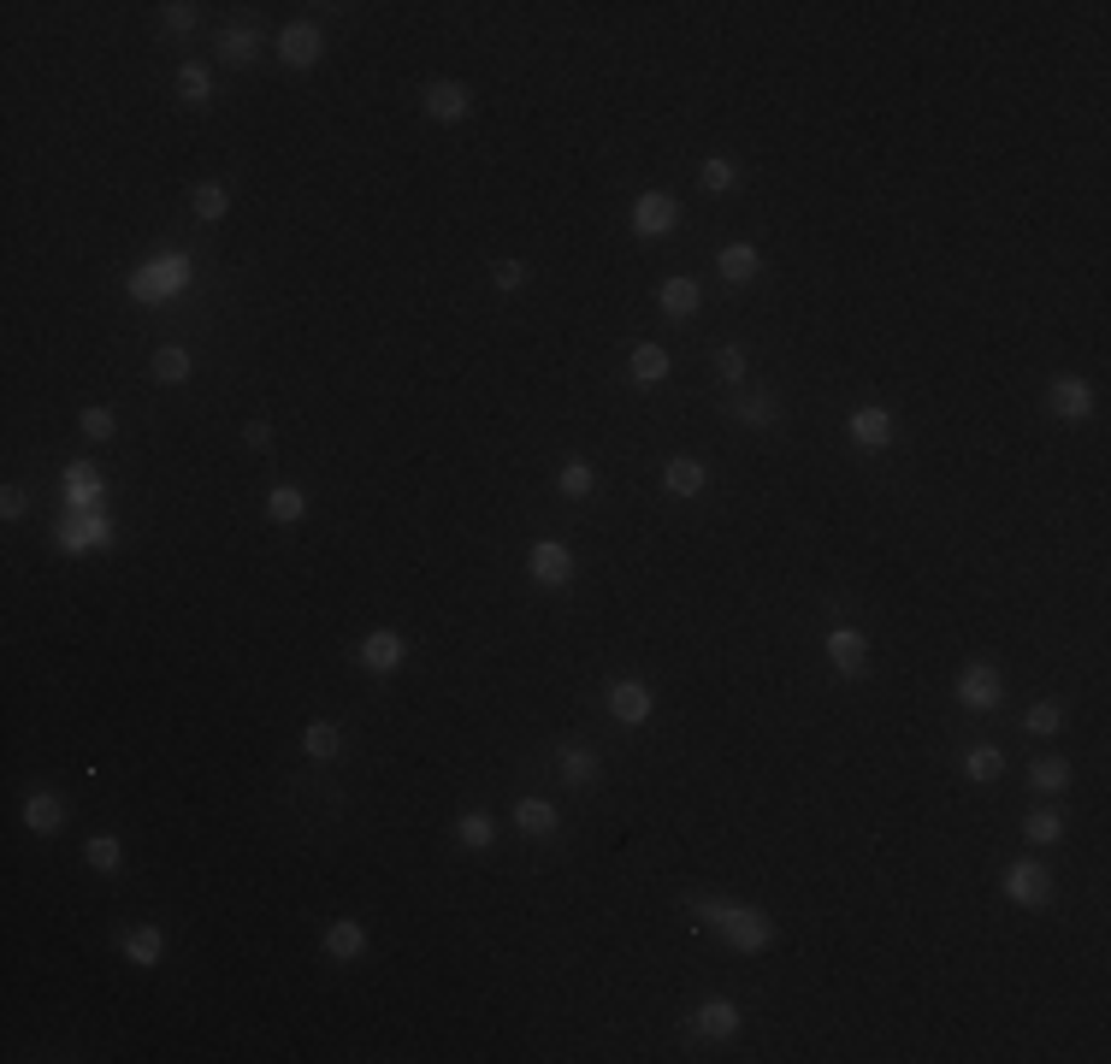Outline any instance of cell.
I'll return each instance as SVG.
<instances>
[{
    "label": "cell",
    "mask_w": 1111,
    "mask_h": 1064,
    "mask_svg": "<svg viewBox=\"0 0 1111 1064\" xmlns=\"http://www.w3.org/2000/svg\"><path fill=\"white\" fill-rule=\"evenodd\" d=\"M692 917H698L704 928H715L733 952H768V941H775V923H768L763 911L733 905V899H698V905H692Z\"/></svg>",
    "instance_id": "obj_1"
},
{
    "label": "cell",
    "mask_w": 1111,
    "mask_h": 1064,
    "mask_svg": "<svg viewBox=\"0 0 1111 1064\" xmlns=\"http://www.w3.org/2000/svg\"><path fill=\"white\" fill-rule=\"evenodd\" d=\"M190 278H196L190 255H155L148 267L130 272V296H137V302H166V296L190 290Z\"/></svg>",
    "instance_id": "obj_2"
},
{
    "label": "cell",
    "mask_w": 1111,
    "mask_h": 1064,
    "mask_svg": "<svg viewBox=\"0 0 1111 1064\" xmlns=\"http://www.w3.org/2000/svg\"><path fill=\"white\" fill-rule=\"evenodd\" d=\"M526 574H533L544 591H568L574 586V550L562 545V538H538V545L526 550Z\"/></svg>",
    "instance_id": "obj_3"
},
{
    "label": "cell",
    "mask_w": 1111,
    "mask_h": 1064,
    "mask_svg": "<svg viewBox=\"0 0 1111 1064\" xmlns=\"http://www.w3.org/2000/svg\"><path fill=\"white\" fill-rule=\"evenodd\" d=\"M319 53H326V30L308 24V18H296V24L278 30V60H285L290 71H308L319 66Z\"/></svg>",
    "instance_id": "obj_4"
},
{
    "label": "cell",
    "mask_w": 1111,
    "mask_h": 1064,
    "mask_svg": "<svg viewBox=\"0 0 1111 1064\" xmlns=\"http://www.w3.org/2000/svg\"><path fill=\"white\" fill-rule=\"evenodd\" d=\"M674 226H681V201H674L668 190H645V196L633 201V231L645 237V242L668 237Z\"/></svg>",
    "instance_id": "obj_5"
},
{
    "label": "cell",
    "mask_w": 1111,
    "mask_h": 1064,
    "mask_svg": "<svg viewBox=\"0 0 1111 1064\" xmlns=\"http://www.w3.org/2000/svg\"><path fill=\"white\" fill-rule=\"evenodd\" d=\"M355 657H361V668H367V675H397V668L408 663V639H403L397 627H373L367 639H361V650H355Z\"/></svg>",
    "instance_id": "obj_6"
},
{
    "label": "cell",
    "mask_w": 1111,
    "mask_h": 1064,
    "mask_svg": "<svg viewBox=\"0 0 1111 1064\" xmlns=\"http://www.w3.org/2000/svg\"><path fill=\"white\" fill-rule=\"evenodd\" d=\"M112 545V520L101 509H71V520L60 527V550L83 556V550H107Z\"/></svg>",
    "instance_id": "obj_7"
},
{
    "label": "cell",
    "mask_w": 1111,
    "mask_h": 1064,
    "mask_svg": "<svg viewBox=\"0 0 1111 1064\" xmlns=\"http://www.w3.org/2000/svg\"><path fill=\"white\" fill-rule=\"evenodd\" d=\"M1000 698H1005V680H1000V668L993 663H970L964 675H958V704L964 709H1000Z\"/></svg>",
    "instance_id": "obj_8"
},
{
    "label": "cell",
    "mask_w": 1111,
    "mask_h": 1064,
    "mask_svg": "<svg viewBox=\"0 0 1111 1064\" xmlns=\"http://www.w3.org/2000/svg\"><path fill=\"white\" fill-rule=\"evenodd\" d=\"M1005 899L1011 905H1023V911H1041L1046 899H1052V875H1046V864H1011L1005 869Z\"/></svg>",
    "instance_id": "obj_9"
},
{
    "label": "cell",
    "mask_w": 1111,
    "mask_h": 1064,
    "mask_svg": "<svg viewBox=\"0 0 1111 1064\" xmlns=\"http://www.w3.org/2000/svg\"><path fill=\"white\" fill-rule=\"evenodd\" d=\"M420 107H426L431 125H462V119H474V89L467 83H431Z\"/></svg>",
    "instance_id": "obj_10"
},
{
    "label": "cell",
    "mask_w": 1111,
    "mask_h": 1064,
    "mask_svg": "<svg viewBox=\"0 0 1111 1064\" xmlns=\"http://www.w3.org/2000/svg\"><path fill=\"white\" fill-rule=\"evenodd\" d=\"M651 709H656V693H651L645 680H615V686H609V716H615L621 727H645Z\"/></svg>",
    "instance_id": "obj_11"
},
{
    "label": "cell",
    "mask_w": 1111,
    "mask_h": 1064,
    "mask_svg": "<svg viewBox=\"0 0 1111 1064\" xmlns=\"http://www.w3.org/2000/svg\"><path fill=\"white\" fill-rule=\"evenodd\" d=\"M1046 402H1052V415H1059V420H1088V415H1094V385L1077 379V372H1059L1052 390H1046Z\"/></svg>",
    "instance_id": "obj_12"
},
{
    "label": "cell",
    "mask_w": 1111,
    "mask_h": 1064,
    "mask_svg": "<svg viewBox=\"0 0 1111 1064\" xmlns=\"http://www.w3.org/2000/svg\"><path fill=\"white\" fill-rule=\"evenodd\" d=\"M827 663H834V675L857 680L863 663H870V639H863L857 627H834V633H827Z\"/></svg>",
    "instance_id": "obj_13"
},
{
    "label": "cell",
    "mask_w": 1111,
    "mask_h": 1064,
    "mask_svg": "<svg viewBox=\"0 0 1111 1064\" xmlns=\"http://www.w3.org/2000/svg\"><path fill=\"white\" fill-rule=\"evenodd\" d=\"M656 308H663L668 320H692V314L704 308V290H698V278H686V272L663 278V285H656Z\"/></svg>",
    "instance_id": "obj_14"
},
{
    "label": "cell",
    "mask_w": 1111,
    "mask_h": 1064,
    "mask_svg": "<svg viewBox=\"0 0 1111 1064\" xmlns=\"http://www.w3.org/2000/svg\"><path fill=\"white\" fill-rule=\"evenodd\" d=\"M740 1023H745V1012L733 1000H704L698 1012H692V1030H698L704 1041H733V1035H740Z\"/></svg>",
    "instance_id": "obj_15"
},
{
    "label": "cell",
    "mask_w": 1111,
    "mask_h": 1064,
    "mask_svg": "<svg viewBox=\"0 0 1111 1064\" xmlns=\"http://www.w3.org/2000/svg\"><path fill=\"white\" fill-rule=\"evenodd\" d=\"M893 432H899V420L887 415V408H857V415L845 420V438L863 444V450H881V444H893Z\"/></svg>",
    "instance_id": "obj_16"
},
{
    "label": "cell",
    "mask_w": 1111,
    "mask_h": 1064,
    "mask_svg": "<svg viewBox=\"0 0 1111 1064\" xmlns=\"http://www.w3.org/2000/svg\"><path fill=\"white\" fill-rule=\"evenodd\" d=\"M326 958L331 964H355L367 952V923H355V917H337V923H326Z\"/></svg>",
    "instance_id": "obj_17"
},
{
    "label": "cell",
    "mask_w": 1111,
    "mask_h": 1064,
    "mask_svg": "<svg viewBox=\"0 0 1111 1064\" xmlns=\"http://www.w3.org/2000/svg\"><path fill=\"white\" fill-rule=\"evenodd\" d=\"M60 485H66V503H71V509H96V503H101V491H107L96 461H66Z\"/></svg>",
    "instance_id": "obj_18"
},
{
    "label": "cell",
    "mask_w": 1111,
    "mask_h": 1064,
    "mask_svg": "<svg viewBox=\"0 0 1111 1064\" xmlns=\"http://www.w3.org/2000/svg\"><path fill=\"white\" fill-rule=\"evenodd\" d=\"M704 485H710V468H704L698 456H674L668 468H663V491H668V497H681V503L704 497Z\"/></svg>",
    "instance_id": "obj_19"
},
{
    "label": "cell",
    "mask_w": 1111,
    "mask_h": 1064,
    "mask_svg": "<svg viewBox=\"0 0 1111 1064\" xmlns=\"http://www.w3.org/2000/svg\"><path fill=\"white\" fill-rule=\"evenodd\" d=\"M508 823H515L520 834H533V839H550V834L562 828V816H556V805H550V798H515Z\"/></svg>",
    "instance_id": "obj_20"
},
{
    "label": "cell",
    "mask_w": 1111,
    "mask_h": 1064,
    "mask_svg": "<svg viewBox=\"0 0 1111 1064\" xmlns=\"http://www.w3.org/2000/svg\"><path fill=\"white\" fill-rule=\"evenodd\" d=\"M556 775L568 780V787H592V780L604 775V763H597L592 745H562V752H556Z\"/></svg>",
    "instance_id": "obj_21"
},
{
    "label": "cell",
    "mask_w": 1111,
    "mask_h": 1064,
    "mask_svg": "<svg viewBox=\"0 0 1111 1064\" xmlns=\"http://www.w3.org/2000/svg\"><path fill=\"white\" fill-rule=\"evenodd\" d=\"M757 267H763L757 242H727V249L715 255V272H722L727 285H751V278H757Z\"/></svg>",
    "instance_id": "obj_22"
},
{
    "label": "cell",
    "mask_w": 1111,
    "mask_h": 1064,
    "mask_svg": "<svg viewBox=\"0 0 1111 1064\" xmlns=\"http://www.w3.org/2000/svg\"><path fill=\"white\" fill-rule=\"evenodd\" d=\"M219 60L225 66H255L260 60V30L255 24H225L219 30Z\"/></svg>",
    "instance_id": "obj_23"
},
{
    "label": "cell",
    "mask_w": 1111,
    "mask_h": 1064,
    "mask_svg": "<svg viewBox=\"0 0 1111 1064\" xmlns=\"http://www.w3.org/2000/svg\"><path fill=\"white\" fill-rule=\"evenodd\" d=\"M125 958L130 964H142V969H155L160 958H166V935H160V928L155 923H137V928H125Z\"/></svg>",
    "instance_id": "obj_24"
},
{
    "label": "cell",
    "mask_w": 1111,
    "mask_h": 1064,
    "mask_svg": "<svg viewBox=\"0 0 1111 1064\" xmlns=\"http://www.w3.org/2000/svg\"><path fill=\"white\" fill-rule=\"evenodd\" d=\"M627 372H633V385H663L668 379V349L663 344H633Z\"/></svg>",
    "instance_id": "obj_25"
},
{
    "label": "cell",
    "mask_w": 1111,
    "mask_h": 1064,
    "mask_svg": "<svg viewBox=\"0 0 1111 1064\" xmlns=\"http://www.w3.org/2000/svg\"><path fill=\"white\" fill-rule=\"evenodd\" d=\"M60 823H66L60 793H30V798H24V828H30V834H60Z\"/></svg>",
    "instance_id": "obj_26"
},
{
    "label": "cell",
    "mask_w": 1111,
    "mask_h": 1064,
    "mask_svg": "<svg viewBox=\"0 0 1111 1064\" xmlns=\"http://www.w3.org/2000/svg\"><path fill=\"white\" fill-rule=\"evenodd\" d=\"M190 208H196L201 226H219V219L231 213V190H225L219 178H207V183H196V190H190Z\"/></svg>",
    "instance_id": "obj_27"
},
{
    "label": "cell",
    "mask_w": 1111,
    "mask_h": 1064,
    "mask_svg": "<svg viewBox=\"0 0 1111 1064\" xmlns=\"http://www.w3.org/2000/svg\"><path fill=\"white\" fill-rule=\"evenodd\" d=\"M302 515H308L302 485H272V491H267V520H278V527H296Z\"/></svg>",
    "instance_id": "obj_28"
},
{
    "label": "cell",
    "mask_w": 1111,
    "mask_h": 1064,
    "mask_svg": "<svg viewBox=\"0 0 1111 1064\" xmlns=\"http://www.w3.org/2000/svg\"><path fill=\"white\" fill-rule=\"evenodd\" d=\"M456 839H462L467 852H485L497 839V816L492 811H462L456 816Z\"/></svg>",
    "instance_id": "obj_29"
},
{
    "label": "cell",
    "mask_w": 1111,
    "mask_h": 1064,
    "mask_svg": "<svg viewBox=\"0 0 1111 1064\" xmlns=\"http://www.w3.org/2000/svg\"><path fill=\"white\" fill-rule=\"evenodd\" d=\"M178 101L183 107H207V101H214V71H207L201 60L178 66Z\"/></svg>",
    "instance_id": "obj_30"
},
{
    "label": "cell",
    "mask_w": 1111,
    "mask_h": 1064,
    "mask_svg": "<svg viewBox=\"0 0 1111 1064\" xmlns=\"http://www.w3.org/2000/svg\"><path fill=\"white\" fill-rule=\"evenodd\" d=\"M592 485H597V468H592L586 456H574V461H562V468H556V491L568 497V503L592 497Z\"/></svg>",
    "instance_id": "obj_31"
},
{
    "label": "cell",
    "mask_w": 1111,
    "mask_h": 1064,
    "mask_svg": "<svg viewBox=\"0 0 1111 1064\" xmlns=\"http://www.w3.org/2000/svg\"><path fill=\"white\" fill-rule=\"evenodd\" d=\"M1000 769H1005V752H1000V745H970V752H964V780H975V787L1000 780Z\"/></svg>",
    "instance_id": "obj_32"
},
{
    "label": "cell",
    "mask_w": 1111,
    "mask_h": 1064,
    "mask_svg": "<svg viewBox=\"0 0 1111 1064\" xmlns=\"http://www.w3.org/2000/svg\"><path fill=\"white\" fill-rule=\"evenodd\" d=\"M83 864L96 869V875H112L125 864V839L119 834H96V839H83Z\"/></svg>",
    "instance_id": "obj_33"
},
{
    "label": "cell",
    "mask_w": 1111,
    "mask_h": 1064,
    "mask_svg": "<svg viewBox=\"0 0 1111 1064\" xmlns=\"http://www.w3.org/2000/svg\"><path fill=\"white\" fill-rule=\"evenodd\" d=\"M190 372H196V361H190V349H183V344H160L155 349V379L160 385H183Z\"/></svg>",
    "instance_id": "obj_34"
},
{
    "label": "cell",
    "mask_w": 1111,
    "mask_h": 1064,
    "mask_svg": "<svg viewBox=\"0 0 1111 1064\" xmlns=\"http://www.w3.org/2000/svg\"><path fill=\"white\" fill-rule=\"evenodd\" d=\"M302 752L314 763H331L337 752H344V734H337V722H308L302 727Z\"/></svg>",
    "instance_id": "obj_35"
},
{
    "label": "cell",
    "mask_w": 1111,
    "mask_h": 1064,
    "mask_svg": "<svg viewBox=\"0 0 1111 1064\" xmlns=\"http://www.w3.org/2000/svg\"><path fill=\"white\" fill-rule=\"evenodd\" d=\"M1023 834H1029V846H1059L1064 839V811H1029L1023 816Z\"/></svg>",
    "instance_id": "obj_36"
},
{
    "label": "cell",
    "mask_w": 1111,
    "mask_h": 1064,
    "mask_svg": "<svg viewBox=\"0 0 1111 1064\" xmlns=\"http://www.w3.org/2000/svg\"><path fill=\"white\" fill-rule=\"evenodd\" d=\"M698 183H704L710 196H727L733 183H740V166H733L727 155H710V160L698 166Z\"/></svg>",
    "instance_id": "obj_37"
},
{
    "label": "cell",
    "mask_w": 1111,
    "mask_h": 1064,
    "mask_svg": "<svg viewBox=\"0 0 1111 1064\" xmlns=\"http://www.w3.org/2000/svg\"><path fill=\"white\" fill-rule=\"evenodd\" d=\"M1029 787H1041V793H1064V787H1070V763H1064V757H1041V763H1029Z\"/></svg>",
    "instance_id": "obj_38"
},
{
    "label": "cell",
    "mask_w": 1111,
    "mask_h": 1064,
    "mask_svg": "<svg viewBox=\"0 0 1111 1064\" xmlns=\"http://www.w3.org/2000/svg\"><path fill=\"white\" fill-rule=\"evenodd\" d=\"M78 432L83 438H112V432H119V415H112V408H83V415H78Z\"/></svg>",
    "instance_id": "obj_39"
},
{
    "label": "cell",
    "mask_w": 1111,
    "mask_h": 1064,
    "mask_svg": "<svg viewBox=\"0 0 1111 1064\" xmlns=\"http://www.w3.org/2000/svg\"><path fill=\"white\" fill-rule=\"evenodd\" d=\"M1023 727H1029V734H1059V727H1064V709H1059V704H1029Z\"/></svg>",
    "instance_id": "obj_40"
},
{
    "label": "cell",
    "mask_w": 1111,
    "mask_h": 1064,
    "mask_svg": "<svg viewBox=\"0 0 1111 1064\" xmlns=\"http://www.w3.org/2000/svg\"><path fill=\"white\" fill-rule=\"evenodd\" d=\"M160 24L172 30V36H190L196 30V7H190V0H172V7H160Z\"/></svg>",
    "instance_id": "obj_41"
},
{
    "label": "cell",
    "mask_w": 1111,
    "mask_h": 1064,
    "mask_svg": "<svg viewBox=\"0 0 1111 1064\" xmlns=\"http://www.w3.org/2000/svg\"><path fill=\"white\" fill-rule=\"evenodd\" d=\"M715 372H722L727 385H740V379H745V349L722 344V349H715Z\"/></svg>",
    "instance_id": "obj_42"
},
{
    "label": "cell",
    "mask_w": 1111,
    "mask_h": 1064,
    "mask_svg": "<svg viewBox=\"0 0 1111 1064\" xmlns=\"http://www.w3.org/2000/svg\"><path fill=\"white\" fill-rule=\"evenodd\" d=\"M775 415H781L775 397H745L740 402V420H751V426H775Z\"/></svg>",
    "instance_id": "obj_43"
},
{
    "label": "cell",
    "mask_w": 1111,
    "mask_h": 1064,
    "mask_svg": "<svg viewBox=\"0 0 1111 1064\" xmlns=\"http://www.w3.org/2000/svg\"><path fill=\"white\" fill-rule=\"evenodd\" d=\"M492 278H497V290H503V296H515V290L526 285V267H520V260H497Z\"/></svg>",
    "instance_id": "obj_44"
},
{
    "label": "cell",
    "mask_w": 1111,
    "mask_h": 1064,
    "mask_svg": "<svg viewBox=\"0 0 1111 1064\" xmlns=\"http://www.w3.org/2000/svg\"><path fill=\"white\" fill-rule=\"evenodd\" d=\"M0 515H7V520H24L30 515V491H24V485H7V491H0Z\"/></svg>",
    "instance_id": "obj_45"
},
{
    "label": "cell",
    "mask_w": 1111,
    "mask_h": 1064,
    "mask_svg": "<svg viewBox=\"0 0 1111 1064\" xmlns=\"http://www.w3.org/2000/svg\"><path fill=\"white\" fill-rule=\"evenodd\" d=\"M242 444H249V450H267V444H272V426H267V420H249V426H242Z\"/></svg>",
    "instance_id": "obj_46"
}]
</instances>
